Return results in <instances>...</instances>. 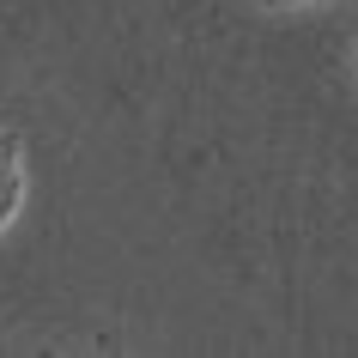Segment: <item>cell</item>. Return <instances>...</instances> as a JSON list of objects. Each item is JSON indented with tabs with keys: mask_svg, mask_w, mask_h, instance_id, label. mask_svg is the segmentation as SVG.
<instances>
[{
	"mask_svg": "<svg viewBox=\"0 0 358 358\" xmlns=\"http://www.w3.org/2000/svg\"><path fill=\"white\" fill-rule=\"evenodd\" d=\"M19 207H24V140L0 128V231L19 219Z\"/></svg>",
	"mask_w": 358,
	"mask_h": 358,
	"instance_id": "6da1fadb",
	"label": "cell"
}]
</instances>
